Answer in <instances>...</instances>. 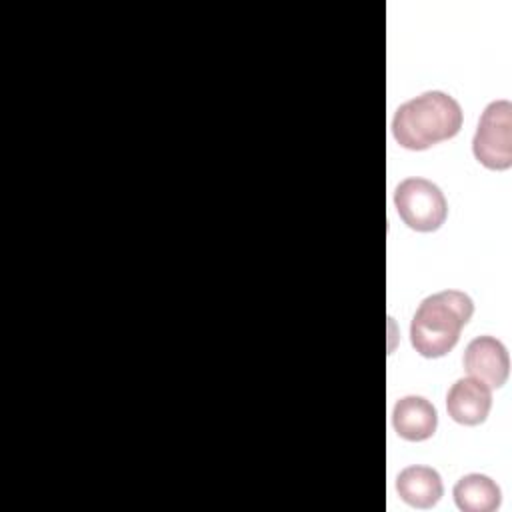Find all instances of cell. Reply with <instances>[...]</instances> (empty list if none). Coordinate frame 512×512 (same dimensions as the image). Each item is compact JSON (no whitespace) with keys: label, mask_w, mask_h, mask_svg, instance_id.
Wrapping results in <instances>:
<instances>
[{"label":"cell","mask_w":512,"mask_h":512,"mask_svg":"<svg viewBox=\"0 0 512 512\" xmlns=\"http://www.w3.org/2000/svg\"><path fill=\"white\" fill-rule=\"evenodd\" d=\"M492 406L490 388L478 378L456 380L446 394L448 416L462 426H478L488 418Z\"/></svg>","instance_id":"obj_6"},{"label":"cell","mask_w":512,"mask_h":512,"mask_svg":"<svg viewBox=\"0 0 512 512\" xmlns=\"http://www.w3.org/2000/svg\"><path fill=\"white\" fill-rule=\"evenodd\" d=\"M454 502L462 512H492L502 502L500 486L486 474H466L452 490Z\"/></svg>","instance_id":"obj_9"},{"label":"cell","mask_w":512,"mask_h":512,"mask_svg":"<svg viewBox=\"0 0 512 512\" xmlns=\"http://www.w3.org/2000/svg\"><path fill=\"white\" fill-rule=\"evenodd\" d=\"M464 122L460 104L442 90H428L400 104L392 118L394 140L408 150H426L454 138Z\"/></svg>","instance_id":"obj_1"},{"label":"cell","mask_w":512,"mask_h":512,"mask_svg":"<svg viewBox=\"0 0 512 512\" xmlns=\"http://www.w3.org/2000/svg\"><path fill=\"white\" fill-rule=\"evenodd\" d=\"M472 154L488 170L512 166V104L508 100H494L484 108L472 138Z\"/></svg>","instance_id":"obj_4"},{"label":"cell","mask_w":512,"mask_h":512,"mask_svg":"<svg viewBox=\"0 0 512 512\" xmlns=\"http://www.w3.org/2000/svg\"><path fill=\"white\" fill-rule=\"evenodd\" d=\"M398 496L414 508H432L444 494L440 474L430 466H408L396 478Z\"/></svg>","instance_id":"obj_8"},{"label":"cell","mask_w":512,"mask_h":512,"mask_svg":"<svg viewBox=\"0 0 512 512\" xmlns=\"http://www.w3.org/2000/svg\"><path fill=\"white\" fill-rule=\"evenodd\" d=\"M394 206L402 222L416 232H434L448 216L444 192L420 176H410L396 186Z\"/></svg>","instance_id":"obj_3"},{"label":"cell","mask_w":512,"mask_h":512,"mask_svg":"<svg viewBox=\"0 0 512 512\" xmlns=\"http://www.w3.org/2000/svg\"><path fill=\"white\" fill-rule=\"evenodd\" d=\"M392 426L400 438L422 442L434 436L438 428V412L430 400L410 394L394 404Z\"/></svg>","instance_id":"obj_7"},{"label":"cell","mask_w":512,"mask_h":512,"mask_svg":"<svg viewBox=\"0 0 512 512\" xmlns=\"http://www.w3.org/2000/svg\"><path fill=\"white\" fill-rule=\"evenodd\" d=\"M474 314L472 298L462 290H442L426 296L410 322V344L424 358L446 356L460 340Z\"/></svg>","instance_id":"obj_2"},{"label":"cell","mask_w":512,"mask_h":512,"mask_svg":"<svg viewBox=\"0 0 512 512\" xmlns=\"http://www.w3.org/2000/svg\"><path fill=\"white\" fill-rule=\"evenodd\" d=\"M464 370L482 380L488 388H500L510 370V358L506 346L494 336H476L464 350Z\"/></svg>","instance_id":"obj_5"}]
</instances>
